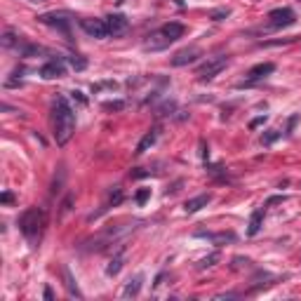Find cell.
Returning a JSON list of instances; mask_svg holds the SVG:
<instances>
[{"label":"cell","instance_id":"2e32d148","mask_svg":"<svg viewBox=\"0 0 301 301\" xmlns=\"http://www.w3.org/2000/svg\"><path fill=\"white\" fill-rule=\"evenodd\" d=\"M261 224H263V209H256V212H252V216H249L247 235H256V233L261 231Z\"/></svg>","mask_w":301,"mask_h":301},{"label":"cell","instance_id":"3957f363","mask_svg":"<svg viewBox=\"0 0 301 301\" xmlns=\"http://www.w3.org/2000/svg\"><path fill=\"white\" fill-rule=\"evenodd\" d=\"M226 66H228V57H226V54H219V57H212V59H207V62L202 64L200 69L195 71V76H198L200 83H207V80L219 76Z\"/></svg>","mask_w":301,"mask_h":301},{"label":"cell","instance_id":"d6986e66","mask_svg":"<svg viewBox=\"0 0 301 301\" xmlns=\"http://www.w3.org/2000/svg\"><path fill=\"white\" fill-rule=\"evenodd\" d=\"M200 235H207V238H212L214 242H233L235 240V233H200Z\"/></svg>","mask_w":301,"mask_h":301},{"label":"cell","instance_id":"9a60e30c","mask_svg":"<svg viewBox=\"0 0 301 301\" xmlns=\"http://www.w3.org/2000/svg\"><path fill=\"white\" fill-rule=\"evenodd\" d=\"M62 275H64V285H66V289H69V294L71 296H78V299H83V292L78 289V285H76V280H73V275H71V270L64 266L62 268Z\"/></svg>","mask_w":301,"mask_h":301},{"label":"cell","instance_id":"ffe728a7","mask_svg":"<svg viewBox=\"0 0 301 301\" xmlns=\"http://www.w3.org/2000/svg\"><path fill=\"white\" fill-rule=\"evenodd\" d=\"M0 43H3V47H8V50H10V47H15V50H17L19 38H17L12 31H5V33H3V38H0Z\"/></svg>","mask_w":301,"mask_h":301},{"label":"cell","instance_id":"83f0119b","mask_svg":"<svg viewBox=\"0 0 301 301\" xmlns=\"http://www.w3.org/2000/svg\"><path fill=\"white\" fill-rule=\"evenodd\" d=\"M73 99H78L80 104H87V99L83 97V92H73Z\"/></svg>","mask_w":301,"mask_h":301},{"label":"cell","instance_id":"d4e9b609","mask_svg":"<svg viewBox=\"0 0 301 301\" xmlns=\"http://www.w3.org/2000/svg\"><path fill=\"white\" fill-rule=\"evenodd\" d=\"M263 123H266V116H261V118H254V120L249 123V127L254 130V127H259V125H263Z\"/></svg>","mask_w":301,"mask_h":301},{"label":"cell","instance_id":"5b68a950","mask_svg":"<svg viewBox=\"0 0 301 301\" xmlns=\"http://www.w3.org/2000/svg\"><path fill=\"white\" fill-rule=\"evenodd\" d=\"M296 22V15H294L292 8H278L268 12V26L270 29H287Z\"/></svg>","mask_w":301,"mask_h":301},{"label":"cell","instance_id":"5bb4252c","mask_svg":"<svg viewBox=\"0 0 301 301\" xmlns=\"http://www.w3.org/2000/svg\"><path fill=\"white\" fill-rule=\"evenodd\" d=\"M125 256H127V249L123 247L116 256H113V259H111V263L106 266V273H108V275H118V273H120V268H123V263H125Z\"/></svg>","mask_w":301,"mask_h":301},{"label":"cell","instance_id":"9c48e42d","mask_svg":"<svg viewBox=\"0 0 301 301\" xmlns=\"http://www.w3.org/2000/svg\"><path fill=\"white\" fill-rule=\"evenodd\" d=\"M273 71H275V64H273V62L256 64V66H252V69L247 71V83H242V85H252V83H259V80H263V78H268Z\"/></svg>","mask_w":301,"mask_h":301},{"label":"cell","instance_id":"7402d4cb","mask_svg":"<svg viewBox=\"0 0 301 301\" xmlns=\"http://www.w3.org/2000/svg\"><path fill=\"white\" fill-rule=\"evenodd\" d=\"M275 139H280V132H278V130H268V132H266V134L261 137V144H263V146H270V144H273Z\"/></svg>","mask_w":301,"mask_h":301},{"label":"cell","instance_id":"30bf717a","mask_svg":"<svg viewBox=\"0 0 301 301\" xmlns=\"http://www.w3.org/2000/svg\"><path fill=\"white\" fill-rule=\"evenodd\" d=\"M198 57H200V50H198V47H186V50H179V52L172 57V66H186V64H193Z\"/></svg>","mask_w":301,"mask_h":301},{"label":"cell","instance_id":"8992f818","mask_svg":"<svg viewBox=\"0 0 301 301\" xmlns=\"http://www.w3.org/2000/svg\"><path fill=\"white\" fill-rule=\"evenodd\" d=\"M38 76L43 78V80H54V78H64L66 76V64H64V59H50V62H45L43 66L38 69Z\"/></svg>","mask_w":301,"mask_h":301},{"label":"cell","instance_id":"7a4b0ae2","mask_svg":"<svg viewBox=\"0 0 301 301\" xmlns=\"http://www.w3.org/2000/svg\"><path fill=\"white\" fill-rule=\"evenodd\" d=\"M47 226V212L43 207H29L19 216V231L26 235V240L31 242L33 247L40 242L43 233H45Z\"/></svg>","mask_w":301,"mask_h":301},{"label":"cell","instance_id":"484cf974","mask_svg":"<svg viewBox=\"0 0 301 301\" xmlns=\"http://www.w3.org/2000/svg\"><path fill=\"white\" fill-rule=\"evenodd\" d=\"M123 106H125L123 101H113V104H104V108H106V111H111V108H116V111H118V108H123Z\"/></svg>","mask_w":301,"mask_h":301},{"label":"cell","instance_id":"ba28073f","mask_svg":"<svg viewBox=\"0 0 301 301\" xmlns=\"http://www.w3.org/2000/svg\"><path fill=\"white\" fill-rule=\"evenodd\" d=\"M104 22H106L108 36H113V38L127 33V29H130V22H127V17H123V15H108Z\"/></svg>","mask_w":301,"mask_h":301},{"label":"cell","instance_id":"cb8c5ba5","mask_svg":"<svg viewBox=\"0 0 301 301\" xmlns=\"http://www.w3.org/2000/svg\"><path fill=\"white\" fill-rule=\"evenodd\" d=\"M228 15H231V10L221 8V10H214V12H212V19H214V22H221V19H224V17H228Z\"/></svg>","mask_w":301,"mask_h":301},{"label":"cell","instance_id":"44dd1931","mask_svg":"<svg viewBox=\"0 0 301 301\" xmlns=\"http://www.w3.org/2000/svg\"><path fill=\"white\" fill-rule=\"evenodd\" d=\"M69 64H71V66H73L76 71L87 69V59H85V57H80V54H73V57H69Z\"/></svg>","mask_w":301,"mask_h":301},{"label":"cell","instance_id":"277c9868","mask_svg":"<svg viewBox=\"0 0 301 301\" xmlns=\"http://www.w3.org/2000/svg\"><path fill=\"white\" fill-rule=\"evenodd\" d=\"M38 22L45 24V26H52V29H57V31L64 33V36L71 40V22H73V19H69V15H66V12H50V15H40Z\"/></svg>","mask_w":301,"mask_h":301},{"label":"cell","instance_id":"e0dca14e","mask_svg":"<svg viewBox=\"0 0 301 301\" xmlns=\"http://www.w3.org/2000/svg\"><path fill=\"white\" fill-rule=\"evenodd\" d=\"M141 275H137L134 280H130L127 285H125V289H123V299H130V296H137L139 294V289H141Z\"/></svg>","mask_w":301,"mask_h":301},{"label":"cell","instance_id":"f1b7e54d","mask_svg":"<svg viewBox=\"0 0 301 301\" xmlns=\"http://www.w3.org/2000/svg\"><path fill=\"white\" fill-rule=\"evenodd\" d=\"M54 294H52V289H50V287H45V299H52Z\"/></svg>","mask_w":301,"mask_h":301},{"label":"cell","instance_id":"f546056e","mask_svg":"<svg viewBox=\"0 0 301 301\" xmlns=\"http://www.w3.org/2000/svg\"><path fill=\"white\" fill-rule=\"evenodd\" d=\"M31 3H45V0H31Z\"/></svg>","mask_w":301,"mask_h":301},{"label":"cell","instance_id":"7c38bea8","mask_svg":"<svg viewBox=\"0 0 301 301\" xmlns=\"http://www.w3.org/2000/svg\"><path fill=\"white\" fill-rule=\"evenodd\" d=\"M158 134H160V127H153V130H148L146 134L141 137V141H139V144H137V151H134V153H137V155L146 153L148 148H151V146H153V144H155V141H158Z\"/></svg>","mask_w":301,"mask_h":301},{"label":"cell","instance_id":"4fadbf2b","mask_svg":"<svg viewBox=\"0 0 301 301\" xmlns=\"http://www.w3.org/2000/svg\"><path fill=\"white\" fill-rule=\"evenodd\" d=\"M184 24H179V22H170V24H165L160 29V33L165 36V38L170 40V43H174V40H179L181 36H184Z\"/></svg>","mask_w":301,"mask_h":301},{"label":"cell","instance_id":"6da1fadb","mask_svg":"<svg viewBox=\"0 0 301 301\" xmlns=\"http://www.w3.org/2000/svg\"><path fill=\"white\" fill-rule=\"evenodd\" d=\"M52 127H54V139L59 146H66L76 132V113L66 97H54L52 99Z\"/></svg>","mask_w":301,"mask_h":301},{"label":"cell","instance_id":"4316f807","mask_svg":"<svg viewBox=\"0 0 301 301\" xmlns=\"http://www.w3.org/2000/svg\"><path fill=\"white\" fill-rule=\"evenodd\" d=\"M0 200H3V202H5V205H10V202H12V200H15V195H12V193H10V191H5V193H3V198H0Z\"/></svg>","mask_w":301,"mask_h":301},{"label":"cell","instance_id":"ac0fdd59","mask_svg":"<svg viewBox=\"0 0 301 301\" xmlns=\"http://www.w3.org/2000/svg\"><path fill=\"white\" fill-rule=\"evenodd\" d=\"M219 259H221V254H219V252H212V254H207L205 259H200V261H198V268H200V270L202 268H212V266H214Z\"/></svg>","mask_w":301,"mask_h":301},{"label":"cell","instance_id":"8fae6325","mask_svg":"<svg viewBox=\"0 0 301 301\" xmlns=\"http://www.w3.org/2000/svg\"><path fill=\"white\" fill-rule=\"evenodd\" d=\"M209 202H212V193L195 195V198H191V200H186V202H184V212H188V214H193V212H198V209L207 207Z\"/></svg>","mask_w":301,"mask_h":301},{"label":"cell","instance_id":"603a6c76","mask_svg":"<svg viewBox=\"0 0 301 301\" xmlns=\"http://www.w3.org/2000/svg\"><path fill=\"white\" fill-rule=\"evenodd\" d=\"M148 198H151V188H141L139 193H137V198H134V200H137V205H144V202H146Z\"/></svg>","mask_w":301,"mask_h":301},{"label":"cell","instance_id":"52a82bcc","mask_svg":"<svg viewBox=\"0 0 301 301\" xmlns=\"http://www.w3.org/2000/svg\"><path fill=\"white\" fill-rule=\"evenodd\" d=\"M80 29H83L90 38H97V40L108 38V29H106V22H104V19H80Z\"/></svg>","mask_w":301,"mask_h":301}]
</instances>
